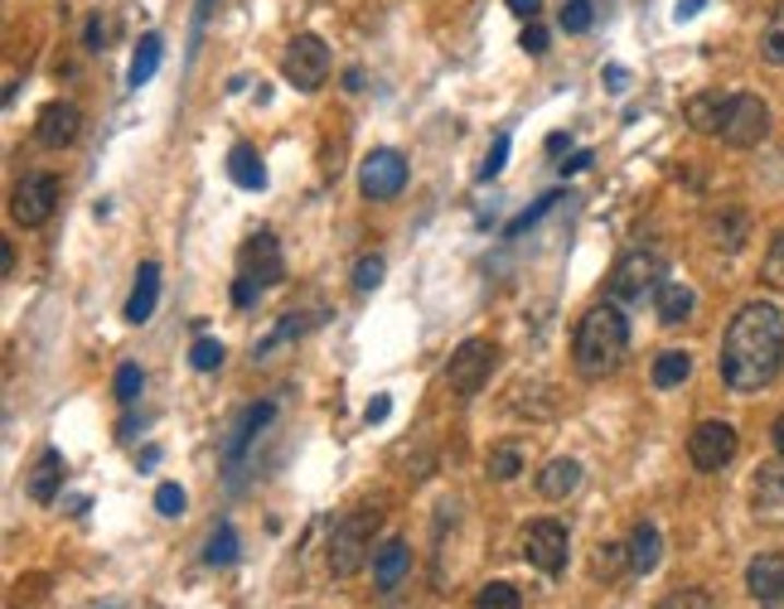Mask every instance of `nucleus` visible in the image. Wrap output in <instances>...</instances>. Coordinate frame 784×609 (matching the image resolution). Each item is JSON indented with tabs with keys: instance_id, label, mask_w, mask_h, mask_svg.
<instances>
[{
	"instance_id": "52",
	"label": "nucleus",
	"mask_w": 784,
	"mask_h": 609,
	"mask_svg": "<svg viewBox=\"0 0 784 609\" xmlns=\"http://www.w3.org/2000/svg\"><path fill=\"white\" fill-rule=\"evenodd\" d=\"M344 87H349V93H358V87H364V73H358V68H349V77H344Z\"/></svg>"
},
{
	"instance_id": "17",
	"label": "nucleus",
	"mask_w": 784,
	"mask_h": 609,
	"mask_svg": "<svg viewBox=\"0 0 784 609\" xmlns=\"http://www.w3.org/2000/svg\"><path fill=\"white\" fill-rule=\"evenodd\" d=\"M272 416H276V402H252L248 411L238 416V426H233V435H228V445H223V455H228V465L238 469V459H242V450L252 445L257 435H262V426H272Z\"/></svg>"
},
{
	"instance_id": "18",
	"label": "nucleus",
	"mask_w": 784,
	"mask_h": 609,
	"mask_svg": "<svg viewBox=\"0 0 784 609\" xmlns=\"http://www.w3.org/2000/svg\"><path fill=\"white\" fill-rule=\"evenodd\" d=\"M63 455L59 450H44V455L35 459V469L25 474V493H29V503H54L59 499V489H63Z\"/></svg>"
},
{
	"instance_id": "24",
	"label": "nucleus",
	"mask_w": 784,
	"mask_h": 609,
	"mask_svg": "<svg viewBox=\"0 0 784 609\" xmlns=\"http://www.w3.org/2000/svg\"><path fill=\"white\" fill-rule=\"evenodd\" d=\"M708 232H712V242L722 247V252H741L746 232H750V218L741 208H722V213H712L708 218Z\"/></svg>"
},
{
	"instance_id": "26",
	"label": "nucleus",
	"mask_w": 784,
	"mask_h": 609,
	"mask_svg": "<svg viewBox=\"0 0 784 609\" xmlns=\"http://www.w3.org/2000/svg\"><path fill=\"white\" fill-rule=\"evenodd\" d=\"M228 179L238 189H266V165L257 160V151L252 145H233V155H228Z\"/></svg>"
},
{
	"instance_id": "8",
	"label": "nucleus",
	"mask_w": 784,
	"mask_h": 609,
	"mask_svg": "<svg viewBox=\"0 0 784 609\" xmlns=\"http://www.w3.org/2000/svg\"><path fill=\"white\" fill-rule=\"evenodd\" d=\"M238 276H248L257 280V286H282L286 280V256H282V237H276L272 228H262V232H252L248 242H242V252H238Z\"/></svg>"
},
{
	"instance_id": "23",
	"label": "nucleus",
	"mask_w": 784,
	"mask_h": 609,
	"mask_svg": "<svg viewBox=\"0 0 784 609\" xmlns=\"http://www.w3.org/2000/svg\"><path fill=\"white\" fill-rule=\"evenodd\" d=\"M654 310L664 324H682V320H692V310H698V296H692L682 280H664L658 296H654Z\"/></svg>"
},
{
	"instance_id": "22",
	"label": "nucleus",
	"mask_w": 784,
	"mask_h": 609,
	"mask_svg": "<svg viewBox=\"0 0 784 609\" xmlns=\"http://www.w3.org/2000/svg\"><path fill=\"white\" fill-rule=\"evenodd\" d=\"M625 547H630V571L634 575H649L658 566V557H664V537H658L654 523H634V533Z\"/></svg>"
},
{
	"instance_id": "5",
	"label": "nucleus",
	"mask_w": 784,
	"mask_h": 609,
	"mask_svg": "<svg viewBox=\"0 0 784 609\" xmlns=\"http://www.w3.org/2000/svg\"><path fill=\"white\" fill-rule=\"evenodd\" d=\"M282 73L296 93H316V87H324V77H330V44H324L320 34H296V39L286 44Z\"/></svg>"
},
{
	"instance_id": "25",
	"label": "nucleus",
	"mask_w": 784,
	"mask_h": 609,
	"mask_svg": "<svg viewBox=\"0 0 784 609\" xmlns=\"http://www.w3.org/2000/svg\"><path fill=\"white\" fill-rule=\"evenodd\" d=\"M688 378H692V354H682V348H664V354L654 358V368H649V382H654L658 392L682 387Z\"/></svg>"
},
{
	"instance_id": "38",
	"label": "nucleus",
	"mask_w": 784,
	"mask_h": 609,
	"mask_svg": "<svg viewBox=\"0 0 784 609\" xmlns=\"http://www.w3.org/2000/svg\"><path fill=\"white\" fill-rule=\"evenodd\" d=\"M185 489H179V483H161V489H155V513L161 517H179L185 513Z\"/></svg>"
},
{
	"instance_id": "46",
	"label": "nucleus",
	"mask_w": 784,
	"mask_h": 609,
	"mask_svg": "<svg viewBox=\"0 0 784 609\" xmlns=\"http://www.w3.org/2000/svg\"><path fill=\"white\" fill-rule=\"evenodd\" d=\"M601 77H606V87H610V93H625V87H630V73H625L620 63H610Z\"/></svg>"
},
{
	"instance_id": "14",
	"label": "nucleus",
	"mask_w": 784,
	"mask_h": 609,
	"mask_svg": "<svg viewBox=\"0 0 784 609\" xmlns=\"http://www.w3.org/2000/svg\"><path fill=\"white\" fill-rule=\"evenodd\" d=\"M78 131H83V111H78L73 101H49V107L39 111V121H35V141L49 145V151L73 145Z\"/></svg>"
},
{
	"instance_id": "51",
	"label": "nucleus",
	"mask_w": 784,
	"mask_h": 609,
	"mask_svg": "<svg viewBox=\"0 0 784 609\" xmlns=\"http://www.w3.org/2000/svg\"><path fill=\"white\" fill-rule=\"evenodd\" d=\"M770 440H775V450H780V459H784V416H775V426H770Z\"/></svg>"
},
{
	"instance_id": "16",
	"label": "nucleus",
	"mask_w": 784,
	"mask_h": 609,
	"mask_svg": "<svg viewBox=\"0 0 784 609\" xmlns=\"http://www.w3.org/2000/svg\"><path fill=\"white\" fill-rule=\"evenodd\" d=\"M407 571H412V547H407V537H388L383 547L373 551V585L383 595H392L402 581H407Z\"/></svg>"
},
{
	"instance_id": "11",
	"label": "nucleus",
	"mask_w": 784,
	"mask_h": 609,
	"mask_svg": "<svg viewBox=\"0 0 784 609\" xmlns=\"http://www.w3.org/2000/svg\"><path fill=\"white\" fill-rule=\"evenodd\" d=\"M770 135V107L765 97L756 93H736L732 97V111H726V127H722V141L736 145V151H750Z\"/></svg>"
},
{
	"instance_id": "10",
	"label": "nucleus",
	"mask_w": 784,
	"mask_h": 609,
	"mask_svg": "<svg viewBox=\"0 0 784 609\" xmlns=\"http://www.w3.org/2000/svg\"><path fill=\"white\" fill-rule=\"evenodd\" d=\"M567 551H571V537L557 517H537V523H528V533H523V557H528L533 571L557 575L567 566Z\"/></svg>"
},
{
	"instance_id": "34",
	"label": "nucleus",
	"mask_w": 784,
	"mask_h": 609,
	"mask_svg": "<svg viewBox=\"0 0 784 609\" xmlns=\"http://www.w3.org/2000/svg\"><path fill=\"white\" fill-rule=\"evenodd\" d=\"M625 566H630V547H620V541H606V547L596 551V575H620Z\"/></svg>"
},
{
	"instance_id": "3",
	"label": "nucleus",
	"mask_w": 784,
	"mask_h": 609,
	"mask_svg": "<svg viewBox=\"0 0 784 609\" xmlns=\"http://www.w3.org/2000/svg\"><path fill=\"white\" fill-rule=\"evenodd\" d=\"M373 533H378L373 507H358V513L334 523V533H330V575L334 581H349V575L364 571L368 547H373Z\"/></svg>"
},
{
	"instance_id": "6",
	"label": "nucleus",
	"mask_w": 784,
	"mask_h": 609,
	"mask_svg": "<svg viewBox=\"0 0 784 609\" xmlns=\"http://www.w3.org/2000/svg\"><path fill=\"white\" fill-rule=\"evenodd\" d=\"M495 354L499 348L489 344V338H465V344L455 348L451 363H446V382H451L455 397H475V392L485 387L489 372H495Z\"/></svg>"
},
{
	"instance_id": "12",
	"label": "nucleus",
	"mask_w": 784,
	"mask_h": 609,
	"mask_svg": "<svg viewBox=\"0 0 784 609\" xmlns=\"http://www.w3.org/2000/svg\"><path fill=\"white\" fill-rule=\"evenodd\" d=\"M358 189L368 203H388L407 189V160L397 151H368L364 169H358Z\"/></svg>"
},
{
	"instance_id": "4",
	"label": "nucleus",
	"mask_w": 784,
	"mask_h": 609,
	"mask_svg": "<svg viewBox=\"0 0 784 609\" xmlns=\"http://www.w3.org/2000/svg\"><path fill=\"white\" fill-rule=\"evenodd\" d=\"M658 286H664V256L658 252H644V247H634V252H625L620 262L610 271V296L615 300H644V296H658Z\"/></svg>"
},
{
	"instance_id": "21",
	"label": "nucleus",
	"mask_w": 784,
	"mask_h": 609,
	"mask_svg": "<svg viewBox=\"0 0 784 609\" xmlns=\"http://www.w3.org/2000/svg\"><path fill=\"white\" fill-rule=\"evenodd\" d=\"M577 483H581V465L571 455H557L537 469V493L543 499H567V493H577Z\"/></svg>"
},
{
	"instance_id": "30",
	"label": "nucleus",
	"mask_w": 784,
	"mask_h": 609,
	"mask_svg": "<svg viewBox=\"0 0 784 609\" xmlns=\"http://www.w3.org/2000/svg\"><path fill=\"white\" fill-rule=\"evenodd\" d=\"M760 53H765V63L784 68V5H775V15L760 29Z\"/></svg>"
},
{
	"instance_id": "15",
	"label": "nucleus",
	"mask_w": 784,
	"mask_h": 609,
	"mask_svg": "<svg viewBox=\"0 0 784 609\" xmlns=\"http://www.w3.org/2000/svg\"><path fill=\"white\" fill-rule=\"evenodd\" d=\"M750 507L760 523L784 527V465H760L756 483H750Z\"/></svg>"
},
{
	"instance_id": "2",
	"label": "nucleus",
	"mask_w": 784,
	"mask_h": 609,
	"mask_svg": "<svg viewBox=\"0 0 784 609\" xmlns=\"http://www.w3.org/2000/svg\"><path fill=\"white\" fill-rule=\"evenodd\" d=\"M625 354H630V320H625V310L620 304H591L577 324V338H571V363H577V372L601 382L625 363Z\"/></svg>"
},
{
	"instance_id": "48",
	"label": "nucleus",
	"mask_w": 784,
	"mask_h": 609,
	"mask_svg": "<svg viewBox=\"0 0 784 609\" xmlns=\"http://www.w3.org/2000/svg\"><path fill=\"white\" fill-rule=\"evenodd\" d=\"M591 160H596V155H591V151H577V155H567V160H562V175H581V169H586Z\"/></svg>"
},
{
	"instance_id": "47",
	"label": "nucleus",
	"mask_w": 784,
	"mask_h": 609,
	"mask_svg": "<svg viewBox=\"0 0 784 609\" xmlns=\"http://www.w3.org/2000/svg\"><path fill=\"white\" fill-rule=\"evenodd\" d=\"M388 411H392V402H388V397H373V402L364 406V421H368V426H378V421H383Z\"/></svg>"
},
{
	"instance_id": "49",
	"label": "nucleus",
	"mask_w": 784,
	"mask_h": 609,
	"mask_svg": "<svg viewBox=\"0 0 784 609\" xmlns=\"http://www.w3.org/2000/svg\"><path fill=\"white\" fill-rule=\"evenodd\" d=\"M702 5H708V0H678V5H674V20H692Z\"/></svg>"
},
{
	"instance_id": "42",
	"label": "nucleus",
	"mask_w": 784,
	"mask_h": 609,
	"mask_svg": "<svg viewBox=\"0 0 784 609\" xmlns=\"http://www.w3.org/2000/svg\"><path fill=\"white\" fill-rule=\"evenodd\" d=\"M503 160H509V135H499V141H495V151L485 155V165H479V179L489 184V179H495L499 169H503Z\"/></svg>"
},
{
	"instance_id": "37",
	"label": "nucleus",
	"mask_w": 784,
	"mask_h": 609,
	"mask_svg": "<svg viewBox=\"0 0 784 609\" xmlns=\"http://www.w3.org/2000/svg\"><path fill=\"white\" fill-rule=\"evenodd\" d=\"M189 363H194L199 372L223 368V344H218V338H194V348H189Z\"/></svg>"
},
{
	"instance_id": "19",
	"label": "nucleus",
	"mask_w": 784,
	"mask_h": 609,
	"mask_svg": "<svg viewBox=\"0 0 784 609\" xmlns=\"http://www.w3.org/2000/svg\"><path fill=\"white\" fill-rule=\"evenodd\" d=\"M726 111H732V97H726V93H698V97H688L682 117H688V127L698 131V135H722Z\"/></svg>"
},
{
	"instance_id": "31",
	"label": "nucleus",
	"mask_w": 784,
	"mask_h": 609,
	"mask_svg": "<svg viewBox=\"0 0 784 609\" xmlns=\"http://www.w3.org/2000/svg\"><path fill=\"white\" fill-rule=\"evenodd\" d=\"M475 609H523V595H519V585H509V581H489L485 590L475 595Z\"/></svg>"
},
{
	"instance_id": "36",
	"label": "nucleus",
	"mask_w": 784,
	"mask_h": 609,
	"mask_svg": "<svg viewBox=\"0 0 784 609\" xmlns=\"http://www.w3.org/2000/svg\"><path fill=\"white\" fill-rule=\"evenodd\" d=\"M141 387H145V372H141V363H121L117 368V402H136L141 397Z\"/></svg>"
},
{
	"instance_id": "33",
	"label": "nucleus",
	"mask_w": 784,
	"mask_h": 609,
	"mask_svg": "<svg viewBox=\"0 0 784 609\" xmlns=\"http://www.w3.org/2000/svg\"><path fill=\"white\" fill-rule=\"evenodd\" d=\"M658 609H716V605H712L708 590H698V585H682V590L664 595V600H658Z\"/></svg>"
},
{
	"instance_id": "50",
	"label": "nucleus",
	"mask_w": 784,
	"mask_h": 609,
	"mask_svg": "<svg viewBox=\"0 0 784 609\" xmlns=\"http://www.w3.org/2000/svg\"><path fill=\"white\" fill-rule=\"evenodd\" d=\"M0 271H5V276H15V252H10V242H0Z\"/></svg>"
},
{
	"instance_id": "28",
	"label": "nucleus",
	"mask_w": 784,
	"mask_h": 609,
	"mask_svg": "<svg viewBox=\"0 0 784 609\" xmlns=\"http://www.w3.org/2000/svg\"><path fill=\"white\" fill-rule=\"evenodd\" d=\"M204 561L209 566H233V561H238V533H233V523H218L214 533H209Z\"/></svg>"
},
{
	"instance_id": "41",
	"label": "nucleus",
	"mask_w": 784,
	"mask_h": 609,
	"mask_svg": "<svg viewBox=\"0 0 784 609\" xmlns=\"http://www.w3.org/2000/svg\"><path fill=\"white\" fill-rule=\"evenodd\" d=\"M107 39H111V20L93 15V20H87V34H83V44H87V49H93V53H103V49H107Z\"/></svg>"
},
{
	"instance_id": "29",
	"label": "nucleus",
	"mask_w": 784,
	"mask_h": 609,
	"mask_svg": "<svg viewBox=\"0 0 784 609\" xmlns=\"http://www.w3.org/2000/svg\"><path fill=\"white\" fill-rule=\"evenodd\" d=\"M489 479H499V483H509V479H519L523 474V450L519 445H495L489 450Z\"/></svg>"
},
{
	"instance_id": "9",
	"label": "nucleus",
	"mask_w": 784,
	"mask_h": 609,
	"mask_svg": "<svg viewBox=\"0 0 784 609\" xmlns=\"http://www.w3.org/2000/svg\"><path fill=\"white\" fill-rule=\"evenodd\" d=\"M59 208V179L54 175H25L10 194V213H15L20 228H44Z\"/></svg>"
},
{
	"instance_id": "45",
	"label": "nucleus",
	"mask_w": 784,
	"mask_h": 609,
	"mask_svg": "<svg viewBox=\"0 0 784 609\" xmlns=\"http://www.w3.org/2000/svg\"><path fill=\"white\" fill-rule=\"evenodd\" d=\"M503 5H509L519 20H537V15H543V0H503Z\"/></svg>"
},
{
	"instance_id": "1",
	"label": "nucleus",
	"mask_w": 784,
	"mask_h": 609,
	"mask_svg": "<svg viewBox=\"0 0 784 609\" xmlns=\"http://www.w3.org/2000/svg\"><path fill=\"white\" fill-rule=\"evenodd\" d=\"M784 368V314L765 300H750L732 314L722 338V382L732 392H760Z\"/></svg>"
},
{
	"instance_id": "35",
	"label": "nucleus",
	"mask_w": 784,
	"mask_h": 609,
	"mask_svg": "<svg viewBox=\"0 0 784 609\" xmlns=\"http://www.w3.org/2000/svg\"><path fill=\"white\" fill-rule=\"evenodd\" d=\"M760 280H765V286H775V290H784V232H775V242H770L765 266H760Z\"/></svg>"
},
{
	"instance_id": "43",
	"label": "nucleus",
	"mask_w": 784,
	"mask_h": 609,
	"mask_svg": "<svg viewBox=\"0 0 784 609\" xmlns=\"http://www.w3.org/2000/svg\"><path fill=\"white\" fill-rule=\"evenodd\" d=\"M257 296H262V286H257V280H248V276H238V280H233V304H238V310H248V304H257Z\"/></svg>"
},
{
	"instance_id": "27",
	"label": "nucleus",
	"mask_w": 784,
	"mask_h": 609,
	"mask_svg": "<svg viewBox=\"0 0 784 609\" xmlns=\"http://www.w3.org/2000/svg\"><path fill=\"white\" fill-rule=\"evenodd\" d=\"M161 53H165L161 34H141L136 53H131V73H127V83H131V87H145V83H151L155 68H161Z\"/></svg>"
},
{
	"instance_id": "32",
	"label": "nucleus",
	"mask_w": 784,
	"mask_h": 609,
	"mask_svg": "<svg viewBox=\"0 0 784 609\" xmlns=\"http://www.w3.org/2000/svg\"><path fill=\"white\" fill-rule=\"evenodd\" d=\"M383 266H388V262H383L378 252L358 256V266H354V290H364V296H368V290L383 286Z\"/></svg>"
},
{
	"instance_id": "13",
	"label": "nucleus",
	"mask_w": 784,
	"mask_h": 609,
	"mask_svg": "<svg viewBox=\"0 0 784 609\" xmlns=\"http://www.w3.org/2000/svg\"><path fill=\"white\" fill-rule=\"evenodd\" d=\"M746 590H750V600H760L765 609L784 605V551H760V557H750Z\"/></svg>"
},
{
	"instance_id": "7",
	"label": "nucleus",
	"mask_w": 784,
	"mask_h": 609,
	"mask_svg": "<svg viewBox=\"0 0 784 609\" xmlns=\"http://www.w3.org/2000/svg\"><path fill=\"white\" fill-rule=\"evenodd\" d=\"M736 450H741V440H736L732 421H698L688 435V459H692V469H702V474L726 469L736 459Z\"/></svg>"
},
{
	"instance_id": "44",
	"label": "nucleus",
	"mask_w": 784,
	"mask_h": 609,
	"mask_svg": "<svg viewBox=\"0 0 784 609\" xmlns=\"http://www.w3.org/2000/svg\"><path fill=\"white\" fill-rule=\"evenodd\" d=\"M519 44H523V53L543 59V53H547V29H543V25H528V29H523V39H519Z\"/></svg>"
},
{
	"instance_id": "20",
	"label": "nucleus",
	"mask_w": 784,
	"mask_h": 609,
	"mask_svg": "<svg viewBox=\"0 0 784 609\" xmlns=\"http://www.w3.org/2000/svg\"><path fill=\"white\" fill-rule=\"evenodd\" d=\"M161 304V266L155 262H141L136 271V286H131V300H127V320L131 324H145Z\"/></svg>"
},
{
	"instance_id": "39",
	"label": "nucleus",
	"mask_w": 784,
	"mask_h": 609,
	"mask_svg": "<svg viewBox=\"0 0 784 609\" xmlns=\"http://www.w3.org/2000/svg\"><path fill=\"white\" fill-rule=\"evenodd\" d=\"M557 199H562V194H543V199H537V203H533V208H523V213H519V218H513V223H509V237H523V232H528V228H533V223H537V218H543V213H547V208H553V203H557Z\"/></svg>"
},
{
	"instance_id": "40",
	"label": "nucleus",
	"mask_w": 784,
	"mask_h": 609,
	"mask_svg": "<svg viewBox=\"0 0 784 609\" xmlns=\"http://www.w3.org/2000/svg\"><path fill=\"white\" fill-rule=\"evenodd\" d=\"M562 29L567 34L591 29V0H567V5H562Z\"/></svg>"
}]
</instances>
